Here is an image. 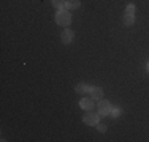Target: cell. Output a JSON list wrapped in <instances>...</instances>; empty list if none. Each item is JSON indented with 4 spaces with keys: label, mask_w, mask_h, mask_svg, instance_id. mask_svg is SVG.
<instances>
[{
    "label": "cell",
    "mask_w": 149,
    "mask_h": 142,
    "mask_svg": "<svg viewBox=\"0 0 149 142\" xmlns=\"http://www.w3.org/2000/svg\"><path fill=\"white\" fill-rule=\"evenodd\" d=\"M56 22L57 26H62V27H68L72 24V14H70L68 10H57L56 13Z\"/></svg>",
    "instance_id": "1"
},
{
    "label": "cell",
    "mask_w": 149,
    "mask_h": 142,
    "mask_svg": "<svg viewBox=\"0 0 149 142\" xmlns=\"http://www.w3.org/2000/svg\"><path fill=\"white\" fill-rule=\"evenodd\" d=\"M111 109H113V106L109 101H105V99H100V101H98V114H100V115H109V114H111Z\"/></svg>",
    "instance_id": "2"
},
{
    "label": "cell",
    "mask_w": 149,
    "mask_h": 142,
    "mask_svg": "<svg viewBox=\"0 0 149 142\" xmlns=\"http://www.w3.org/2000/svg\"><path fill=\"white\" fill-rule=\"evenodd\" d=\"M83 122L86 123V125L95 126L98 122H100V114H84V117H83Z\"/></svg>",
    "instance_id": "3"
},
{
    "label": "cell",
    "mask_w": 149,
    "mask_h": 142,
    "mask_svg": "<svg viewBox=\"0 0 149 142\" xmlns=\"http://www.w3.org/2000/svg\"><path fill=\"white\" fill-rule=\"evenodd\" d=\"M73 38H74V32L70 30L68 27H65V30L60 35V41H62L63 44H70V43H73Z\"/></svg>",
    "instance_id": "4"
},
{
    "label": "cell",
    "mask_w": 149,
    "mask_h": 142,
    "mask_svg": "<svg viewBox=\"0 0 149 142\" xmlns=\"http://www.w3.org/2000/svg\"><path fill=\"white\" fill-rule=\"evenodd\" d=\"M94 101H95L94 98H86V97L81 98V101H79L81 109H84V111H87V112L92 111V109L95 108V103H94Z\"/></svg>",
    "instance_id": "5"
},
{
    "label": "cell",
    "mask_w": 149,
    "mask_h": 142,
    "mask_svg": "<svg viewBox=\"0 0 149 142\" xmlns=\"http://www.w3.org/2000/svg\"><path fill=\"white\" fill-rule=\"evenodd\" d=\"M91 98H94V99H103V88H100V87H91Z\"/></svg>",
    "instance_id": "6"
},
{
    "label": "cell",
    "mask_w": 149,
    "mask_h": 142,
    "mask_svg": "<svg viewBox=\"0 0 149 142\" xmlns=\"http://www.w3.org/2000/svg\"><path fill=\"white\" fill-rule=\"evenodd\" d=\"M81 6L79 0H65V10H78Z\"/></svg>",
    "instance_id": "7"
},
{
    "label": "cell",
    "mask_w": 149,
    "mask_h": 142,
    "mask_svg": "<svg viewBox=\"0 0 149 142\" xmlns=\"http://www.w3.org/2000/svg\"><path fill=\"white\" fill-rule=\"evenodd\" d=\"M122 22H124V26L125 27H132L133 24H135V14H124V17H122Z\"/></svg>",
    "instance_id": "8"
},
{
    "label": "cell",
    "mask_w": 149,
    "mask_h": 142,
    "mask_svg": "<svg viewBox=\"0 0 149 142\" xmlns=\"http://www.w3.org/2000/svg\"><path fill=\"white\" fill-rule=\"evenodd\" d=\"M74 92L79 95H86L87 92H91V87L87 84H78L76 87H74Z\"/></svg>",
    "instance_id": "9"
},
{
    "label": "cell",
    "mask_w": 149,
    "mask_h": 142,
    "mask_svg": "<svg viewBox=\"0 0 149 142\" xmlns=\"http://www.w3.org/2000/svg\"><path fill=\"white\" fill-rule=\"evenodd\" d=\"M51 5L56 10H63L65 8V0H51Z\"/></svg>",
    "instance_id": "10"
},
{
    "label": "cell",
    "mask_w": 149,
    "mask_h": 142,
    "mask_svg": "<svg viewBox=\"0 0 149 142\" xmlns=\"http://www.w3.org/2000/svg\"><path fill=\"white\" fill-rule=\"evenodd\" d=\"M135 11H136V6H135L133 3H129V5L125 6V13L127 14H135Z\"/></svg>",
    "instance_id": "11"
},
{
    "label": "cell",
    "mask_w": 149,
    "mask_h": 142,
    "mask_svg": "<svg viewBox=\"0 0 149 142\" xmlns=\"http://www.w3.org/2000/svg\"><path fill=\"white\" fill-rule=\"evenodd\" d=\"M95 128H97V130L100 131V133H106V125H103V123H100V122H98L97 125H95Z\"/></svg>",
    "instance_id": "12"
},
{
    "label": "cell",
    "mask_w": 149,
    "mask_h": 142,
    "mask_svg": "<svg viewBox=\"0 0 149 142\" xmlns=\"http://www.w3.org/2000/svg\"><path fill=\"white\" fill-rule=\"evenodd\" d=\"M119 114H120L119 109H111V115L113 117H119Z\"/></svg>",
    "instance_id": "13"
},
{
    "label": "cell",
    "mask_w": 149,
    "mask_h": 142,
    "mask_svg": "<svg viewBox=\"0 0 149 142\" xmlns=\"http://www.w3.org/2000/svg\"><path fill=\"white\" fill-rule=\"evenodd\" d=\"M148 70H149V62H148Z\"/></svg>",
    "instance_id": "14"
}]
</instances>
